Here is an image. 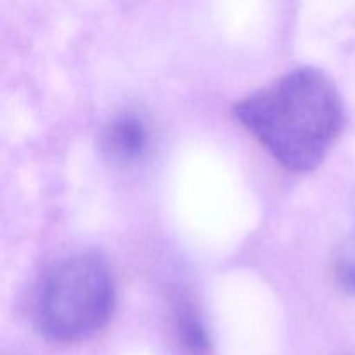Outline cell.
I'll list each match as a JSON object with an SVG mask.
<instances>
[{"mask_svg":"<svg viewBox=\"0 0 355 355\" xmlns=\"http://www.w3.org/2000/svg\"><path fill=\"white\" fill-rule=\"evenodd\" d=\"M243 127L291 172L322 163L345 123L333 80L311 66L293 69L234 106Z\"/></svg>","mask_w":355,"mask_h":355,"instance_id":"cell-1","label":"cell"},{"mask_svg":"<svg viewBox=\"0 0 355 355\" xmlns=\"http://www.w3.org/2000/svg\"><path fill=\"white\" fill-rule=\"evenodd\" d=\"M116 302L114 277L97 253H78L55 263L35 298V322L55 343H78L110 322Z\"/></svg>","mask_w":355,"mask_h":355,"instance_id":"cell-2","label":"cell"},{"mask_svg":"<svg viewBox=\"0 0 355 355\" xmlns=\"http://www.w3.org/2000/svg\"><path fill=\"white\" fill-rule=\"evenodd\" d=\"M103 148L116 162H134L148 148L146 123L134 113L118 114L104 128Z\"/></svg>","mask_w":355,"mask_h":355,"instance_id":"cell-3","label":"cell"},{"mask_svg":"<svg viewBox=\"0 0 355 355\" xmlns=\"http://www.w3.org/2000/svg\"><path fill=\"white\" fill-rule=\"evenodd\" d=\"M175 328L184 349L193 355H205L210 349L207 329L191 307L179 309L175 315Z\"/></svg>","mask_w":355,"mask_h":355,"instance_id":"cell-4","label":"cell"},{"mask_svg":"<svg viewBox=\"0 0 355 355\" xmlns=\"http://www.w3.org/2000/svg\"><path fill=\"white\" fill-rule=\"evenodd\" d=\"M338 276L340 279H342L343 286L355 293V259L352 262H343L342 266L338 267Z\"/></svg>","mask_w":355,"mask_h":355,"instance_id":"cell-5","label":"cell"}]
</instances>
